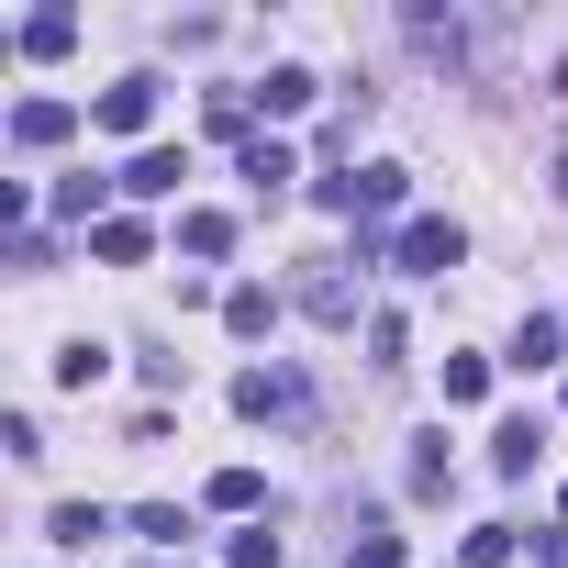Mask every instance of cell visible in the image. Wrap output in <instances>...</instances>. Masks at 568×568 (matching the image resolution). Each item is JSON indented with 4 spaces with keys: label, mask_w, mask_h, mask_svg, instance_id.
I'll return each instance as SVG.
<instances>
[{
    "label": "cell",
    "mask_w": 568,
    "mask_h": 568,
    "mask_svg": "<svg viewBox=\"0 0 568 568\" xmlns=\"http://www.w3.org/2000/svg\"><path fill=\"white\" fill-rule=\"evenodd\" d=\"M234 413L245 424H313V390H302V368H245L234 379Z\"/></svg>",
    "instance_id": "cell-1"
},
{
    "label": "cell",
    "mask_w": 568,
    "mask_h": 568,
    "mask_svg": "<svg viewBox=\"0 0 568 568\" xmlns=\"http://www.w3.org/2000/svg\"><path fill=\"white\" fill-rule=\"evenodd\" d=\"M457 256H468V234H457L446 212H413V223H402V245H390V267H413V278H446Z\"/></svg>",
    "instance_id": "cell-2"
},
{
    "label": "cell",
    "mask_w": 568,
    "mask_h": 568,
    "mask_svg": "<svg viewBox=\"0 0 568 568\" xmlns=\"http://www.w3.org/2000/svg\"><path fill=\"white\" fill-rule=\"evenodd\" d=\"M302 313H313V324H335V335L357 324V278H346L335 256H313V267H302Z\"/></svg>",
    "instance_id": "cell-3"
},
{
    "label": "cell",
    "mask_w": 568,
    "mask_h": 568,
    "mask_svg": "<svg viewBox=\"0 0 568 568\" xmlns=\"http://www.w3.org/2000/svg\"><path fill=\"white\" fill-rule=\"evenodd\" d=\"M313 90H324V79H313V68H267V79H256V90H245V101H256V112H267V123H291V112H313Z\"/></svg>",
    "instance_id": "cell-4"
},
{
    "label": "cell",
    "mask_w": 568,
    "mask_h": 568,
    "mask_svg": "<svg viewBox=\"0 0 568 568\" xmlns=\"http://www.w3.org/2000/svg\"><path fill=\"white\" fill-rule=\"evenodd\" d=\"M90 112H101L112 134H145V123H156V79H112V90H101Z\"/></svg>",
    "instance_id": "cell-5"
},
{
    "label": "cell",
    "mask_w": 568,
    "mask_h": 568,
    "mask_svg": "<svg viewBox=\"0 0 568 568\" xmlns=\"http://www.w3.org/2000/svg\"><path fill=\"white\" fill-rule=\"evenodd\" d=\"M68 134H79L68 101H12V145H68Z\"/></svg>",
    "instance_id": "cell-6"
},
{
    "label": "cell",
    "mask_w": 568,
    "mask_h": 568,
    "mask_svg": "<svg viewBox=\"0 0 568 568\" xmlns=\"http://www.w3.org/2000/svg\"><path fill=\"white\" fill-rule=\"evenodd\" d=\"M179 179H190V156H179V145H145V156L123 168V190H134V201H168Z\"/></svg>",
    "instance_id": "cell-7"
},
{
    "label": "cell",
    "mask_w": 568,
    "mask_h": 568,
    "mask_svg": "<svg viewBox=\"0 0 568 568\" xmlns=\"http://www.w3.org/2000/svg\"><path fill=\"white\" fill-rule=\"evenodd\" d=\"M557 346H568V313H524L513 324V368H557Z\"/></svg>",
    "instance_id": "cell-8"
},
{
    "label": "cell",
    "mask_w": 568,
    "mask_h": 568,
    "mask_svg": "<svg viewBox=\"0 0 568 568\" xmlns=\"http://www.w3.org/2000/svg\"><path fill=\"white\" fill-rule=\"evenodd\" d=\"M245 179H256V190L278 201V190H291V179H302V156H291V145H278V134H245Z\"/></svg>",
    "instance_id": "cell-9"
},
{
    "label": "cell",
    "mask_w": 568,
    "mask_h": 568,
    "mask_svg": "<svg viewBox=\"0 0 568 568\" xmlns=\"http://www.w3.org/2000/svg\"><path fill=\"white\" fill-rule=\"evenodd\" d=\"M145 245H156V234H145L134 212H112V223L90 234V256H101V267H145Z\"/></svg>",
    "instance_id": "cell-10"
},
{
    "label": "cell",
    "mask_w": 568,
    "mask_h": 568,
    "mask_svg": "<svg viewBox=\"0 0 568 568\" xmlns=\"http://www.w3.org/2000/svg\"><path fill=\"white\" fill-rule=\"evenodd\" d=\"M223 324H234V335H267V324H278V291H267V278H245V291H223Z\"/></svg>",
    "instance_id": "cell-11"
},
{
    "label": "cell",
    "mask_w": 568,
    "mask_h": 568,
    "mask_svg": "<svg viewBox=\"0 0 568 568\" xmlns=\"http://www.w3.org/2000/svg\"><path fill=\"white\" fill-rule=\"evenodd\" d=\"M79 45V12H23V57H68Z\"/></svg>",
    "instance_id": "cell-12"
},
{
    "label": "cell",
    "mask_w": 568,
    "mask_h": 568,
    "mask_svg": "<svg viewBox=\"0 0 568 568\" xmlns=\"http://www.w3.org/2000/svg\"><path fill=\"white\" fill-rule=\"evenodd\" d=\"M101 190H123V179H57V212H68V223H90V234H101V223H112V212H101Z\"/></svg>",
    "instance_id": "cell-13"
},
{
    "label": "cell",
    "mask_w": 568,
    "mask_h": 568,
    "mask_svg": "<svg viewBox=\"0 0 568 568\" xmlns=\"http://www.w3.org/2000/svg\"><path fill=\"white\" fill-rule=\"evenodd\" d=\"M179 245H190V256H223V245H234V212H179Z\"/></svg>",
    "instance_id": "cell-14"
},
{
    "label": "cell",
    "mask_w": 568,
    "mask_h": 568,
    "mask_svg": "<svg viewBox=\"0 0 568 568\" xmlns=\"http://www.w3.org/2000/svg\"><path fill=\"white\" fill-rule=\"evenodd\" d=\"M256 501H267L256 468H212V513H256Z\"/></svg>",
    "instance_id": "cell-15"
},
{
    "label": "cell",
    "mask_w": 568,
    "mask_h": 568,
    "mask_svg": "<svg viewBox=\"0 0 568 568\" xmlns=\"http://www.w3.org/2000/svg\"><path fill=\"white\" fill-rule=\"evenodd\" d=\"M45 535H57V546H90V535H112V513H101V501H57Z\"/></svg>",
    "instance_id": "cell-16"
},
{
    "label": "cell",
    "mask_w": 568,
    "mask_h": 568,
    "mask_svg": "<svg viewBox=\"0 0 568 568\" xmlns=\"http://www.w3.org/2000/svg\"><path fill=\"white\" fill-rule=\"evenodd\" d=\"M101 368H112V346H90V335H79V346H57V379H68V390H90Z\"/></svg>",
    "instance_id": "cell-17"
},
{
    "label": "cell",
    "mask_w": 568,
    "mask_h": 568,
    "mask_svg": "<svg viewBox=\"0 0 568 568\" xmlns=\"http://www.w3.org/2000/svg\"><path fill=\"white\" fill-rule=\"evenodd\" d=\"M490 468L524 479V468H535V424H501V435H490Z\"/></svg>",
    "instance_id": "cell-18"
},
{
    "label": "cell",
    "mask_w": 568,
    "mask_h": 568,
    "mask_svg": "<svg viewBox=\"0 0 568 568\" xmlns=\"http://www.w3.org/2000/svg\"><path fill=\"white\" fill-rule=\"evenodd\" d=\"M357 212H402V168H357Z\"/></svg>",
    "instance_id": "cell-19"
},
{
    "label": "cell",
    "mask_w": 568,
    "mask_h": 568,
    "mask_svg": "<svg viewBox=\"0 0 568 568\" xmlns=\"http://www.w3.org/2000/svg\"><path fill=\"white\" fill-rule=\"evenodd\" d=\"M413 490H424V501L446 490V435H413Z\"/></svg>",
    "instance_id": "cell-20"
},
{
    "label": "cell",
    "mask_w": 568,
    "mask_h": 568,
    "mask_svg": "<svg viewBox=\"0 0 568 568\" xmlns=\"http://www.w3.org/2000/svg\"><path fill=\"white\" fill-rule=\"evenodd\" d=\"M134 535H145V546H179V535H190V513H179V501H145V513H134Z\"/></svg>",
    "instance_id": "cell-21"
},
{
    "label": "cell",
    "mask_w": 568,
    "mask_h": 568,
    "mask_svg": "<svg viewBox=\"0 0 568 568\" xmlns=\"http://www.w3.org/2000/svg\"><path fill=\"white\" fill-rule=\"evenodd\" d=\"M223 568H278V535H267V524H245V535L223 546Z\"/></svg>",
    "instance_id": "cell-22"
},
{
    "label": "cell",
    "mask_w": 568,
    "mask_h": 568,
    "mask_svg": "<svg viewBox=\"0 0 568 568\" xmlns=\"http://www.w3.org/2000/svg\"><path fill=\"white\" fill-rule=\"evenodd\" d=\"M513 546H524V535H513V524H479V535H468V568H501V557H513Z\"/></svg>",
    "instance_id": "cell-23"
},
{
    "label": "cell",
    "mask_w": 568,
    "mask_h": 568,
    "mask_svg": "<svg viewBox=\"0 0 568 568\" xmlns=\"http://www.w3.org/2000/svg\"><path fill=\"white\" fill-rule=\"evenodd\" d=\"M346 568H402V535H357V546H346Z\"/></svg>",
    "instance_id": "cell-24"
},
{
    "label": "cell",
    "mask_w": 568,
    "mask_h": 568,
    "mask_svg": "<svg viewBox=\"0 0 568 568\" xmlns=\"http://www.w3.org/2000/svg\"><path fill=\"white\" fill-rule=\"evenodd\" d=\"M557 201H568V156H557Z\"/></svg>",
    "instance_id": "cell-25"
},
{
    "label": "cell",
    "mask_w": 568,
    "mask_h": 568,
    "mask_svg": "<svg viewBox=\"0 0 568 568\" xmlns=\"http://www.w3.org/2000/svg\"><path fill=\"white\" fill-rule=\"evenodd\" d=\"M557 402H568V368H557Z\"/></svg>",
    "instance_id": "cell-26"
},
{
    "label": "cell",
    "mask_w": 568,
    "mask_h": 568,
    "mask_svg": "<svg viewBox=\"0 0 568 568\" xmlns=\"http://www.w3.org/2000/svg\"><path fill=\"white\" fill-rule=\"evenodd\" d=\"M557 568H568V546H557Z\"/></svg>",
    "instance_id": "cell-27"
},
{
    "label": "cell",
    "mask_w": 568,
    "mask_h": 568,
    "mask_svg": "<svg viewBox=\"0 0 568 568\" xmlns=\"http://www.w3.org/2000/svg\"><path fill=\"white\" fill-rule=\"evenodd\" d=\"M145 568H156V557H145Z\"/></svg>",
    "instance_id": "cell-28"
}]
</instances>
